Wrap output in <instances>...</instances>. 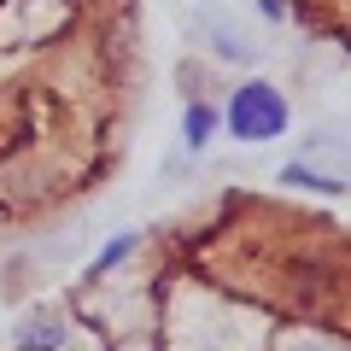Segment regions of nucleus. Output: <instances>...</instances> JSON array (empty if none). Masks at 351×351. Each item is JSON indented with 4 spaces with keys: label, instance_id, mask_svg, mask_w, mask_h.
Instances as JSON below:
<instances>
[{
    "label": "nucleus",
    "instance_id": "obj_1",
    "mask_svg": "<svg viewBox=\"0 0 351 351\" xmlns=\"http://www.w3.org/2000/svg\"><path fill=\"white\" fill-rule=\"evenodd\" d=\"M223 123H228V135L246 141V147L281 141V135H287V100H281V88H276V82L252 76V82H240V88H234V100H228Z\"/></svg>",
    "mask_w": 351,
    "mask_h": 351
},
{
    "label": "nucleus",
    "instance_id": "obj_2",
    "mask_svg": "<svg viewBox=\"0 0 351 351\" xmlns=\"http://www.w3.org/2000/svg\"><path fill=\"white\" fill-rule=\"evenodd\" d=\"M59 339H64L59 316H53V311H36V316H24V322H18L12 346H18V351H53Z\"/></svg>",
    "mask_w": 351,
    "mask_h": 351
},
{
    "label": "nucleus",
    "instance_id": "obj_3",
    "mask_svg": "<svg viewBox=\"0 0 351 351\" xmlns=\"http://www.w3.org/2000/svg\"><path fill=\"white\" fill-rule=\"evenodd\" d=\"M199 29L211 36V47L223 53V59H234V64H252V41L240 36V29H228V24H223L217 12H205V18H199Z\"/></svg>",
    "mask_w": 351,
    "mask_h": 351
},
{
    "label": "nucleus",
    "instance_id": "obj_4",
    "mask_svg": "<svg viewBox=\"0 0 351 351\" xmlns=\"http://www.w3.org/2000/svg\"><path fill=\"white\" fill-rule=\"evenodd\" d=\"M211 135H217V112H211V106H205V100H193L188 112H182V141H188V147L199 152V147H205V141H211Z\"/></svg>",
    "mask_w": 351,
    "mask_h": 351
},
{
    "label": "nucleus",
    "instance_id": "obj_5",
    "mask_svg": "<svg viewBox=\"0 0 351 351\" xmlns=\"http://www.w3.org/2000/svg\"><path fill=\"white\" fill-rule=\"evenodd\" d=\"M281 182H287V188H311V193H339V188H346L339 176H322V170H311V164H287Z\"/></svg>",
    "mask_w": 351,
    "mask_h": 351
},
{
    "label": "nucleus",
    "instance_id": "obj_6",
    "mask_svg": "<svg viewBox=\"0 0 351 351\" xmlns=\"http://www.w3.org/2000/svg\"><path fill=\"white\" fill-rule=\"evenodd\" d=\"M135 240H141V234H117V240H112V246H106V252H100V258L88 263V276H106V269H112V263H123V258H129V252H135Z\"/></svg>",
    "mask_w": 351,
    "mask_h": 351
},
{
    "label": "nucleus",
    "instance_id": "obj_7",
    "mask_svg": "<svg viewBox=\"0 0 351 351\" xmlns=\"http://www.w3.org/2000/svg\"><path fill=\"white\" fill-rule=\"evenodd\" d=\"M258 12L263 18H287V6H281V0H258Z\"/></svg>",
    "mask_w": 351,
    "mask_h": 351
},
{
    "label": "nucleus",
    "instance_id": "obj_8",
    "mask_svg": "<svg viewBox=\"0 0 351 351\" xmlns=\"http://www.w3.org/2000/svg\"><path fill=\"white\" fill-rule=\"evenodd\" d=\"M299 351H322V346H299Z\"/></svg>",
    "mask_w": 351,
    "mask_h": 351
}]
</instances>
